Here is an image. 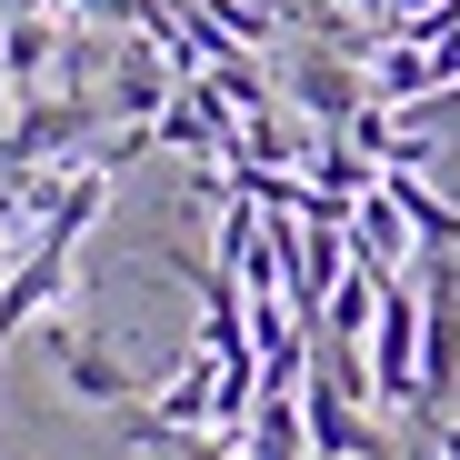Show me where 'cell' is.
I'll use <instances>...</instances> for the list:
<instances>
[{
	"mask_svg": "<svg viewBox=\"0 0 460 460\" xmlns=\"http://www.w3.org/2000/svg\"><path fill=\"white\" fill-rule=\"evenodd\" d=\"M370 401L380 411H420V290L411 280H380V311H370Z\"/></svg>",
	"mask_w": 460,
	"mask_h": 460,
	"instance_id": "6da1fadb",
	"label": "cell"
},
{
	"mask_svg": "<svg viewBox=\"0 0 460 460\" xmlns=\"http://www.w3.org/2000/svg\"><path fill=\"white\" fill-rule=\"evenodd\" d=\"M70 11H91V21H111V31H140L150 0H70Z\"/></svg>",
	"mask_w": 460,
	"mask_h": 460,
	"instance_id": "ba28073f",
	"label": "cell"
},
{
	"mask_svg": "<svg viewBox=\"0 0 460 460\" xmlns=\"http://www.w3.org/2000/svg\"><path fill=\"white\" fill-rule=\"evenodd\" d=\"M50 370H60V391L91 401V411H130V401H140V380H130L91 331H70V321H50Z\"/></svg>",
	"mask_w": 460,
	"mask_h": 460,
	"instance_id": "7a4b0ae2",
	"label": "cell"
},
{
	"mask_svg": "<svg viewBox=\"0 0 460 460\" xmlns=\"http://www.w3.org/2000/svg\"><path fill=\"white\" fill-rule=\"evenodd\" d=\"M440 460H460V420H440Z\"/></svg>",
	"mask_w": 460,
	"mask_h": 460,
	"instance_id": "9c48e42d",
	"label": "cell"
},
{
	"mask_svg": "<svg viewBox=\"0 0 460 460\" xmlns=\"http://www.w3.org/2000/svg\"><path fill=\"white\" fill-rule=\"evenodd\" d=\"M111 111H120V120H161V111H171V70L150 60V50H120V81H111Z\"/></svg>",
	"mask_w": 460,
	"mask_h": 460,
	"instance_id": "52a82bcc",
	"label": "cell"
},
{
	"mask_svg": "<svg viewBox=\"0 0 460 460\" xmlns=\"http://www.w3.org/2000/svg\"><path fill=\"white\" fill-rule=\"evenodd\" d=\"M50 60H60V21H40V11H21V21H0V70H11V91L50 81Z\"/></svg>",
	"mask_w": 460,
	"mask_h": 460,
	"instance_id": "8992f818",
	"label": "cell"
},
{
	"mask_svg": "<svg viewBox=\"0 0 460 460\" xmlns=\"http://www.w3.org/2000/svg\"><path fill=\"white\" fill-rule=\"evenodd\" d=\"M300 420H311V450L321 460H380V430L350 411L341 380H311V391H300Z\"/></svg>",
	"mask_w": 460,
	"mask_h": 460,
	"instance_id": "3957f363",
	"label": "cell"
},
{
	"mask_svg": "<svg viewBox=\"0 0 460 460\" xmlns=\"http://www.w3.org/2000/svg\"><path fill=\"white\" fill-rule=\"evenodd\" d=\"M91 130V111L81 101H31L11 130H0V171H31V161H50V150H70Z\"/></svg>",
	"mask_w": 460,
	"mask_h": 460,
	"instance_id": "277c9868",
	"label": "cell"
},
{
	"mask_svg": "<svg viewBox=\"0 0 460 460\" xmlns=\"http://www.w3.org/2000/svg\"><path fill=\"white\" fill-rule=\"evenodd\" d=\"M290 101L311 111L321 130H350V120H360V70H350V60H300V70H290Z\"/></svg>",
	"mask_w": 460,
	"mask_h": 460,
	"instance_id": "5b68a950",
	"label": "cell"
}]
</instances>
